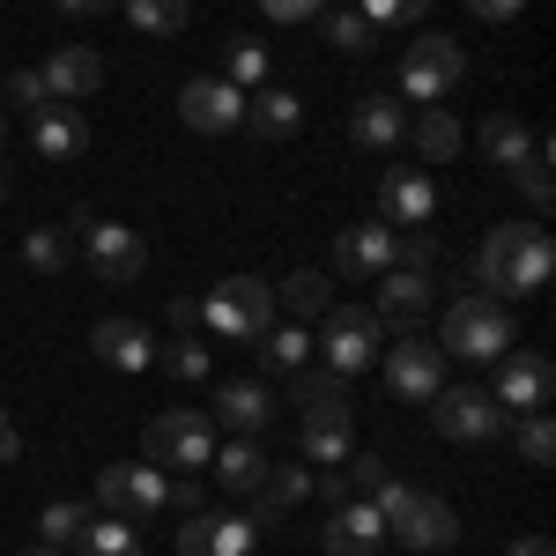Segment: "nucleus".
<instances>
[{"instance_id":"e433bc0d","label":"nucleus","mask_w":556,"mask_h":556,"mask_svg":"<svg viewBox=\"0 0 556 556\" xmlns=\"http://www.w3.org/2000/svg\"><path fill=\"white\" fill-rule=\"evenodd\" d=\"M127 23H134V30L172 38V30H186V0H127Z\"/></svg>"},{"instance_id":"37998d69","label":"nucleus","mask_w":556,"mask_h":556,"mask_svg":"<svg viewBox=\"0 0 556 556\" xmlns=\"http://www.w3.org/2000/svg\"><path fill=\"white\" fill-rule=\"evenodd\" d=\"M327 38L342 45V52H371V38H379V30H371L364 15H334V23H327Z\"/></svg>"},{"instance_id":"c85d7f7f","label":"nucleus","mask_w":556,"mask_h":556,"mask_svg":"<svg viewBox=\"0 0 556 556\" xmlns=\"http://www.w3.org/2000/svg\"><path fill=\"white\" fill-rule=\"evenodd\" d=\"M482 149H490V164L519 172V164H527V149H534V127H527L519 112H490V119H482Z\"/></svg>"},{"instance_id":"09e8293b","label":"nucleus","mask_w":556,"mask_h":556,"mask_svg":"<svg viewBox=\"0 0 556 556\" xmlns=\"http://www.w3.org/2000/svg\"><path fill=\"white\" fill-rule=\"evenodd\" d=\"M349 475H356V490H379V482H386V460H371V453H364V460H349Z\"/></svg>"},{"instance_id":"9d476101","label":"nucleus","mask_w":556,"mask_h":556,"mask_svg":"<svg viewBox=\"0 0 556 556\" xmlns=\"http://www.w3.org/2000/svg\"><path fill=\"white\" fill-rule=\"evenodd\" d=\"M386 364V386H393V401H430L438 386H445V349L424 342V334H393L379 349Z\"/></svg>"},{"instance_id":"a211bd4d","label":"nucleus","mask_w":556,"mask_h":556,"mask_svg":"<svg viewBox=\"0 0 556 556\" xmlns=\"http://www.w3.org/2000/svg\"><path fill=\"white\" fill-rule=\"evenodd\" d=\"M386 267H393V223H349L342 238H334V275L379 282Z\"/></svg>"},{"instance_id":"f3484780","label":"nucleus","mask_w":556,"mask_h":556,"mask_svg":"<svg viewBox=\"0 0 556 556\" xmlns=\"http://www.w3.org/2000/svg\"><path fill=\"white\" fill-rule=\"evenodd\" d=\"M30 149H38V164H75L89 149L83 104H38V112H30Z\"/></svg>"},{"instance_id":"2eb2a0df","label":"nucleus","mask_w":556,"mask_h":556,"mask_svg":"<svg viewBox=\"0 0 556 556\" xmlns=\"http://www.w3.org/2000/svg\"><path fill=\"white\" fill-rule=\"evenodd\" d=\"M430 304H438V290H430V275H416V267H386L379 275V327L386 334H416L430 319Z\"/></svg>"},{"instance_id":"5fc2aeb1","label":"nucleus","mask_w":556,"mask_h":556,"mask_svg":"<svg viewBox=\"0 0 556 556\" xmlns=\"http://www.w3.org/2000/svg\"><path fill=\"white\" fill-rule=\"evenodd\" d=\"M23 556H60V549H23Z\"/></svg>"},{"instance_id":"f8f14e48","label":"nucleus","mask_w":556,"mask_h":556,"mask_svg":"<svg viewBox=\"0 0 556 556\" xmlns=\"http://www.w3.org/2000/svg\"><path fill=\"white\" fill-rule=\"evenodd\" d=\"M379 223H393V230H430L438 223V178L424 164H393L379 178Z\"/></svg>"},{"instance_id":"ddd939ff","label":"nucleus","mask_w":556,"mask_h":556,"mask_svg":"<svg viewBox=\"0 0 556 556\" xmlns=\"http://www.w3.org/2000/svg\"><path fill=\"white\" fill-rule=\"evenodd\" d=\"M178 119L193 134H238L245 127V89L223 83V75H193L178 89Z\"/></svg>"},{"instance_id":"72a5a7b5","label":"nucleus","mask_w":556,"mask_h":556,"mask_svg":"<svg viewBox=\"0 0 556 556\" xmlns=\"http://www.w3.org/2000/svg\"><path fill=\"white\" fill-rule=\"evenodd\" d=\"M156 364H164L172 379L201 386V379H208V342H193V334H178V342H156Z\"/></svg>"},{"instance_id":"f704fd0d","label":"nucleus","mask_w":556,"mask_h":556,"mask_svg":"<svg viewBox=\"0 0 556 556\" xmlns=\"http://www.w3.org/2000/svg\"><path fill=\"white\" fill-rule=\"evenodd\" d=\"M89 513H97V505H75V497H60V505H45V513H38V534H45V549H60V542H75Z\"/></svg>"},{"instance_id":"7ed1b4c3","label":"nucleus","mask_w":556,"mask_h":556,"mask_svg":"<svg viewBox=\"0 0 556 556\" xmlns=\"http://www.w3.org/2000/svg\"><path fill=\"white\" fill-rule=\"evenodd\" d=\"M201 327H215V342H260V334L275 327V290H267L260 275H230V282L208 290Z\"/></svg>"},{"instance_id":"20e7f679","label":"nucleus","mask_w":556,"mask_h":556,"mask_svg":"<svg viewBox=\"0 0 556 556\" xmlns=\"http://www.w3.org/2000/svg\"><path fill=\"white\" fill-rule=\"evenodd\" d=\"M386 349V327L371 304H327L319 312V356H327V371H371Z\"/></svg>"},{"instance_id":"a19ab883","label":"nucleus","mask_w":556,"mask_h":556,"mask_svg":"<svg viewBox=\"0 0 556 556\" xmlns=\"http://www.w3.org/2000/svg\"><path fill=\"white\" fill-rule=\"evenodd\" d=\"M393 260L416 267V275H430V267H438V238H430V230H408V238H393Z\"/></svg>"},{"instance_id":"9b49d317","label":"nucleus","mask_w":556,"mask_h":556,"mask_svg":"<svg viewBox=\"0 0 556 556\" xmlns=\"http://www.w3.org/2000/svg\"><path fill=\"white\" fill-rule=\"evenodd\" d=\"M164 468L156 460H119V468H104L97 475V505L104 513H119V519H156L164 513Z\"/></svg>"},{"instance_id":"0eeeda50","label":"nucleus","mask_w":556,"mask_h":556,"mask_svg":"<svg viewBox=\"0 0 556 556\" xmlns=\"http://www.w3.org/2000/svg\"><path fill=\"white\" fill-rule=\"evenodd\" d=\"M460 75H468V52H460L453 38H438V30H430V38H416L408 52H401V75H393V89H401L408 104H445Z\"/></svg>"},{"instance_id":"4be33fe9","label":"nucleus","mask_w":556,"mask_h":556,"mask_svg":"<svg viewBox=\"0 0 556 556\" xmlns=\"http://www.w3.org/2000/svg\"><path fill=\"white\" fill-rule=\"evenodd\" d=\"M89 349H97L104 364H119V371H149V364H156V334H149L141 319H97Z\"/></svg>"},{"instance_id":"aec40b11","label":"nucleus","mask_w":556,"mask_h":556,"mask_svg":"<svg viewBox=\"0 0 556 556\" xmlns=\"http://www.w3.org/2000/svg\"><path fill=\"white\" fill-rule=\"evenodd\" d=\"M215 424L238 430V438H260V430L275 424V393L260 379H223L215 386Z\"/></svg>"},{"instance_id":"412c9836","label":"nucleus","mask_w":556,"mask_h":556,"mask_svg":"<svg viewBox=\"0 0 556 556\" xmlns=\"http://www.w3.org/2000/svg\"><path fill=\"white\" fill-rule=\"evenodd\" d=\"M349 401H319V408H304V460H319V468H342L349 460Z\"/></svg>"},{"instance_id":"f257e3e1","label":"nucleus","mask_w":556,"mask_h":556,"mask_svg":"<svg viewBox=\"0 0 556 556\" xmlns=\"http://www.w3.org/2000/svg\"><path fill=\"white\" fill-rule=\"evenodd\" d=\"M475 275L490 282L482 298H534V290H549V275H556L549 230L542 223H497L482 238V253H475Z\"/></svg>"},{"instance_id":"423d86ee","label":"nucleus","mask_w":556,"mask_h":556,"mask_svg":"<svg viewBox=\"0 0 556 556\" xmlns=\"http://www.w3.org/2000/svg\"><path fill=\"white\" fill-rule=\"evenodd\" d=\"M424 408L438 438H453V445H497L505 438V408L490 401V386H438Z\"/></svg>"},{"instance_id":"ea45409f","label":"nucleus","mask_w":556,"mask_h":556,"mask_svg":"<svg viewBox=\"0 0 556 556\" xmlns=\"http://www.w3.org/2000/svg\"><path fill=\"white\" fill-rule=\"evenodd\" d=\"M513 178H519V193H527L534 208H549V193H556V186H549V149H542V141L527 149V164H519Z\"/></svg>"},{"instance_id":"7c9ffc66","label":"nucleus","mask_w":556,"mask_h":556,"mask_svg":"<svg viewBox=\"0 0 556 556\" xmlns=\"http://www.w3.org/2000/svg\"><path fill=\"white\" fill-rule=\"evenodd\" d=\"M260 519L253 513H215L208 519V556H253Z\"/></svg>"},{"instance_id":"864d4df0","label":"nucleus","mask_w":556,"mask_h":556,"mask_svg":"<svg viewBox=\"0 0 556 556\" xmlns=\"http://www.w3.org/2000/svg\"><path fill=\"white\" fill-rule=\"evenodd\" d=\"M52 8H60V15H97L104 0H52Z\"/></svg>"},{"instance_id":"6e6d98bb","label":"nucleus","mask_w":556,"mask_h":556,"mask_svg":"<svg viewBox=\"0 0 556 556\" xmlns=\"http://www.w3.org/2000/svg\"><path fill=\"white\" fill-rule=\"evenodd\" d=\"M0 201H8V172H0Z\"/></svg>"},{"instance_id":"a18cd8bd","label":"nucleus","mask_w":556,"mask_h":556,"mask_svg":"<svg viewBox=\"0 0 556 556\" xmlns=\"http://www.w3.org/2000/svg\"><path fill=\"white\" fill-rule=\"evenodd\" d=\"M267 8V23H304V15H319L327 0H260Z\"/></svg>"},{"instance_id":"473e14b6","label":"nucleus","mask_w":556,"mask_h":556,"mask_svg":"<svg viewBox=\"0 0 556 556\" xmlns=\"http://www.w3.org/2000/svg\"><path fill=\"white\" fill-rule=\"evenodd\" d=\"M282 304H290L298 319H319V312L334 304V290H327V275H319V267H298V275L282 282Z\"/></svg>"},{"instance_id":"4c0bfd02","label":"nucleus","mask_w":556,"mask_h":556,"mask_svg":"<svg viewBox=\"0 0 556 556\" xmlns=\"http://www.w3.org/2000/svg\"><path fill=\"white\" fill-rule=\"evenodd\" d=\"M549 453H556L549 408H527V424H519V460H527V468H549Z\"/></svg>"},{"instance_id":"de8ad7c7","label":"nucleus","mask_w":556,"mask_h":556,"mask_svg":"<svg viewBox=\"0 0 556 556\" xmlns=\"http://www.w3.org/2000/svg\"><path fill=\"white\" fill-rule=\"evenodd\" d=\"M475 15H482V23H513L519 8H527V0H468Z\"/></svg>"},{"instance_id":"cd10ccee","label":"nucleus","mask_w":556,"mask_h":556,"mask_svg":"<svg viewBox=\"0 0 556 556\" xmlns=\"http://www.w3.org/2000/svg\"><path fill=\"white\" fill-rule=\"evenodd\" d=\"M75 556H141V534L119 513H89L83 534H75Z\"/></svg>"},{"instance_id":"bb28decb","label":"nucleus","mask_w":556,"mask_h":556,"mask_svg":"<svg viewBox=\"0 0 556 556\" xmlns=\"http://www.w3.org/2000/svg\"><path fill=\"white\" fill-rule=\"evenodd\" d=\"M408 141H416L424 164H453L460 156V119L445 104H424V119H408Z\"/></svg>"},{"instance_id":"2f4dec72","label":"nucleus","mask_w":556,"mask_h":556,"mask_svg":"<svg viewBox=\"0 0 556 556\" xmlns=\"http://www.w3.org/2000/svg\"><path fill=\"white\" fill-rule=\"evenodd\" d=\"M253 349H260V364H267V371H298L304 356H312V334H304V327H267Z\"/></svg>"},{"instance_id":"c03bdc74","label":"nucleus","mask_w":556,"mask_h":556,"mask_svg":"<svg viewBox=\"0 0 556 556\" xmlns=\"http://www.w3.org/2000/svg\"><path fill=\"white\" fill-rule=\"evenodd\" d=\"M8 104H30V112H38V104H52V97H45V83H38V67H15V75H8Z\"/></svg>"},{"instance_id":"4d7b16f0","label":"nucleus","mask_w":556,"mask_h":556,"mask_svg":"<svg viewBox=\"0 0 556 556\" xmlns=\"http://www.w3.org/2000/svg\"><path fill=\"white\" fill-rule=\"evenodd\" d=\"M0 141H8V119H0Z\"/></svg>"},{"instance_id":"6ab92c4d","label":"nucleus","mask_w":556,"mask_h":556,"mask_svg":"<svg viewBox=\"0 0 556 556\" xmlns=\"http://www.w3.org/2000/svg\"><path fill=\"white\" fill-rule=\"evenodd\" d=\"M38 83H45L52 104H83V97H97V83H104V60H97L89 45H60L38 67Z\"/></svg>"},{"instance_id":"c9c22d12","label":"nucleus","mask_w":556,"mask_h":556,"mask_svg":"<svg viewBox=\"0 0 556 556\" xmlns=\"http://www.w3.org/2000/svg\"><path fill=\"white\" fill-rule=\"evenodd\" d=\"M223 67H230V83H267V45L260 38H223Z\"/></svg>"},{"instance_id":"c756f323","label":"nucleus","mask_w":556,"mask_h":556,"mask_svg":"<svg viewBox=\"0 0 556 556\" xmlns=\"http://www.w3.org/2000/svg\"><path fill=\"white\" fill-rule=\"evenodd\" d=\"M290 401H298V408L349 401V379H342V371H327V364H298V371H290Z\"/></svg>"},{"instance_id":"393cba45","label":"nucleus","mask_w":556,"mask_h":556,"mask_svg":"<svg viewBox=\"0 0 556 556\" xmlns=\"http://www.w3.org/2000/svg\"><path fill=\"white\" fill-rule=\"evenodd\" d=\"M312 497V475H304V460H267V475H260V490H253V519H275V513H290V505H304Z\"/></svg>"},{"instance_id":"4468645a","label":"nucleus","mask_w":556,"mask_h":556,"mask_svg":"<svg viewBox=\"0 0 556 556\" xmlns=\"http://www.w3.org/2000/svg\"><path fill=\"white\" fill-rule=\"evenodd\" d=\"M549 393H556V364L542 349H505L497 356V393H490L497 408H519L527 416V408H549Z\"/></svg>"},{"instance_id":"b1692460","label":"nucleus","mask_w":556,"mask_h":556,"mask_svg":"<svg viewBox=\"0 0 556 556\" xmlns=\"http://www.w3.org/2000/svg\"><path fill=\"white\" fill-rule=\"evenodd\" d=\"M298 127H304V104L290 97V89L260 83L253 97H245V134H260V141H290Z\"/></svg>"},{"instance_id":"5701e85b","label":"nucleus","mask_w":556,"mask_h":556,"mask_svg":"<svg viewBox=\"0 0 556 556\" xmlns=\"http://www.w3.org/2000/svg\"><path fill=\"white\" fill-rule=\"evenodd\" d=\"M349 141H356V149H401V141H408V104L364 97V104L349 112Z\"/></svg>"},{"instance_id":"49530a36","label":"nucleus","mask_w":556,"mask_h":556,"mask_svg":"<svg viewBox=\"0 0 556 556\" xmlns=\"http://www.w3.org/2000/svg\"><path fill=\"white\" fill-rule=\"evenodd\" d=\"M164 505H172V513H208V505H201V482H193V475L164 490Z\"/></svg>"},{"instance_id":"3c124183","label":"nucleus","mask_w":556,"mask_h":556,"mask_svg":"<svg viewBox=\"0 0 556 556\" xmlns=\"http://www.w3.org/2000/svg\"><path fill=\"white\" fill-rule=\"evenodd\" d=\"M505 556H556L542 534H519V542H505Z\"/></svg>"},{"instance_id":"79ce46f5","label":"nucleus","mask_w":556,"mask_h":556,"mask_svg":"<svg viewBox=\"0 0 556 556\" xmlns=\"http://www.w3.org/2000/svg\"><path fill=\"white\" fill-rule=\"evenodd\" d=\"M430 0H364V8H356V15H364V23H371V30H379V23H416V15H424Z\"/></svg>"},{"instance_id":"58836bf2","label":"nucleus","mask_w":556,"mask_h":556,"mask_svg":"<svg viewBox=\"0 0 556 556\" xmlns=\"http://www.w3.org/2000/svg\"><path fill=\"white\" fill-rule=\"evenodd\" d=\"M23 260H30L38 275H60V267H67V230H30V238H23Z\"/></svg>"},{"instance_id":"dca6fc26","label":"nucleus","mask_w":556,"mask_h":556,"mask_svg":"<svg viewBox=\"0 0 556 556\" xmlns=\"http://www.w3.org/2000/svg\"><path fill=\"white\" fill-rule=\"evenodd\" d=\"M319 542H327V556H379V549H386L379 505H371V497H342V505H327Z\"/></svg>"},{"instance_id":"a878e982","label":"nucleus","mask_w":556,"mask_h":556,"mask_svg":"<svg viewBox=\"0 0 556 556\" xmlns=\"http://www.w3.org/2000/svg\"><path fill=\"white\" fill-rule=\"evenodd\" d=\"M215 482L223 490H238V497H253L260 475H267V453H260V438H230V445H215Z\"/></svg>"},{"instance_id":"603ef678","label":"nucleus","mask_w":556,"mask_h":556,"mask_svg":"<svg viewBox=\"0 0 556 556\" xmlns=\"http://www.w3.org/2000/svg\"><path fill=\"white\" fill-rule=\"evenodd\" d=\"M23 453V438H15V424H0V460H15Z\"/></svg>"},{"instance_id":"39448f33","label":"nucleus","mask_w":556,"mask_h":556,"mask_svg":"<svg viewBox=\"0 0 556 556\" xmlns=\"http://www.w3.org/2000/svg\"><path fill=\"white\" fill-rule=\"evenodd\" d=\"M141 445H149V460H156V468L201 475L215 460V416H208V408H164L156 424L141 430Z\"/></svg>"},{"instance_id":"6e6552de","label":"nucleus","mask_w":556,"mask_h":556,"mask_svg":"<svg viewBox=\"0 0 556 556\" xmlns=\"http://www.w3.org/2000/svg\"><path fill=\"white\" fill-rule=\"evenodd\" d=\"M438 334L453 342V356H468V364H497V356L513 349V319H505L497 298H453Z\"/></svg>"},{"instance_id":"f03ea898","label":"nucleus","mask_w":556,"mask_h":556,"mask_svg":"<svg viewBox=\"0 0 556 556\" xmlns=\"http://www.w3.org/2000/svg\"><path fill=\"white\" fill-rule=\"evenodd\" d=\"M371 505H379L386 534H393L401 549H453V534H460V519H453V505H445V497L408 490V482H393V475L371 490Z\"/></svg>"},{"instance_id":"1a4fd4ad","label":"nucleus","mask_w":556,"mask_h":556,"mask_svg":"<svg viewBox=\"0 0 556 556\" xmlns=\"http://www.w3.org/2000/svg\"><path fill=\"white\" fill-rule=\"evenodd\" d=\"M67 223H75V245H83V260L97 267V282H141L149 245L134 238L127 223H104V215H89V208H75Z\"/></svg>"},{"instance_id":"8fccbe9b","label":"nucleus","mask_w":556,"mask_h":556,"mask_svg":"<svg viewBox=\"0 0 556 556\" xmlns=\"http://www.w3.org/2000/svg\"><path fill=\"white\" fill-rule=\"evenodd\" d=\"M193 327H201V304L178 298V304H172V334H193Z\"/></svg>"}]
</instances>
